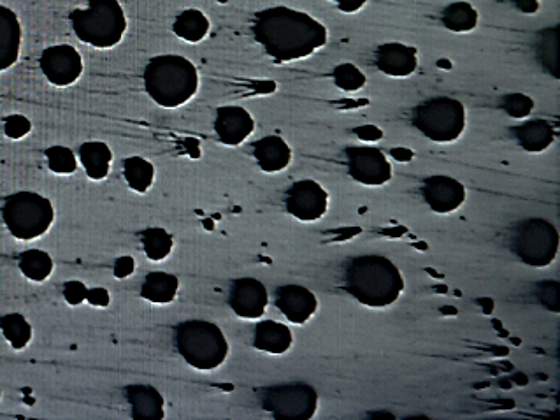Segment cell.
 <instances>
[{
	"label": "cell",
	"mask_w": 560,
	"mask_h": 420,
	"mask_svg": "<svg viewBox=\"0 0 560 420\" xmlns=\"http://www.w3.org/2000/svg\"><path fill=\"white\" fill-rule=\"evenodd\" d=\"M374 62L381 73L390 78H408L418 69V53L406 44H381L374 53Z\"/></svg>",
	"instance_id": "e0dca14e"
},
{
	"label": "cell",
	"mask_w": 560,
	"mask_h": 420,
	"mask_svg": "<svg viewBox=\"0 0 560 420\" xmlns=\"http://www.w3.org/2000/svg\"><path fill=\"white\" fill-rule=\"evenodd\" d=\"M144 88L162 108H180L194 99L199 90L197 67L181 55L151 58L143 74Z\"/></svg>",
	"instance_id": "3957f363"
},
{
	"label": "cell",
	"mask_w": 560,
	"mask_h": 420,
	"mask_svg": "<svg viewBox=\"0 0 560 420\" xmlns=\"http://www.w3.org/2000/svg\"><path fill=\"white\" fill-rule=\"evenodd\" d=\"M211 23L208 16L199 9H187L174 20L173 30L176 36L187 43H201L208 37Z\"/></svg>",
	"instance_id": "d4e9b609"
},
{
	"label": "cell",
	"mask_w": 560,
	"mask_h": 420,
	"mask_svg": "<svg viewBox=\"0 0 560 420\" xmlns=\"http://www.w3.org/2000/svg\"><path fill=\"white\" fill-rule=\"evenodd\" d=\"M413 124L425 138L438 145H450L466 131V108L452 97L429 99L415 109Z\"/></svg>",
	"instance_id": "8992f818"
},
{
	"label": "cell",
	"mask_w": 560,
	"mask_h": 420,
	"mask_svg": "<svg viewBox=\"0 0 560 420\" xmlns=\"http://www.w3.org/2000/svg\"><path fill=\"white\" fill-rule=\"evenodd\" d=\"M513 4L517 6L518 11H522L525 15L538 13L539 0H513Z\"/></svg>",
	"instance_id": "ab89813d"
},
{
	"label": "cell",
	"mask_w": 560,
	"mask_h": 420,
	"mask_svg": "<svg viewBox=\"0 0 560 420\" xmlns=\"http://www.w3.org/2000/svg\"><path fill=\"white\" fill-rule=\"evenodd\" d=\"M346 15H355L359 13L360 9L364 8L367 0H332Z\"/></svg>",
	"instance_id": "f35d334b"
},
{
	"label": "cell",
	"mask_w": 560,
	"mask_h": 420,
	"mask_svg": "<svg viewBox=\"0 0 560 420\" xmlns=\"http://www.w3.org/2000/svg\"><path fill=\"white\" fill-rule=\"evenodd\" d=\"M20 271L32 282H44L53 273V259L43 250H29L20 257Z\"/></svg>",
	"instance_id": "f546056e"
},
{
	"label": "cell",
	"mask_w": 560,
	"mask_h": 420,
	"mask_svg": "<svg viewBox=\"0 0 560 420\" xmlns=\"http://www.w3.org/2000/svg\"><path fill=\"white\" fill-rule=\"evenodd\" d=\"M294 336L288 326L276 322V320H264L255 327V338L253 345L259 348L260 352L266 354L281 355L287 354L292 348Z\"/></svg>",
	"instance_id": "44dd1931"
},
{
	"label": "cell",
	"mask_w": 560,
	"mask_h": 420,
	"mask_svg": "<svg viewBox=\"0 0 560 420\" xmlns=\"http://www.w3.org/2000/svg\"><path fill=\"white\" fill-rule=\"evenodd\" d=\"M2 218L16 239L30 241L48 232L55 220V210L50 199L34 192H20L6 199Z\"/></svg>",
	"instance_id": "52a82bcc"
},
{
	"label": "cell",
	"mask_w": 560,
	"mask_h": 420,
	"mask_svg": "<svg viewBox=\"0 0 560 420\" xmlns=\"http://www.w3.org/2000/svg\"><path fill=\"white\" fill-rule=\"evenodd\" d=\"M123 176L130 189L144 194L151 189V185L155 182V167L150 160L143 159V157H129L123 162Z\"/></svg>",
	"instance_id": "4316f807"
},
{
	"label": "cell",
	"mask_w": 560,
	"mask_h": 420,
	"mask_svg": "<svg viewBox=\"0 0 560 420\" xmlns=\"http://www.w3.org/2000/svg\"><path fill=\"white\" fill-rule=\"evenodd\" d=\"M445 29L457 34H467L473 32L478 27L480 15L478 11L469 4V2H453L450 6H446L443 15H441Z\"/></svg>",
	"instance_id": "484cf974"
},
{
	"label": "cell",
	"mask_w": 560,
	"mask_h": 420,
	"mask_svg": "<svg viewBox=\"0 0 560 420\" xmlns=\"http://www.w3.org/2000/svg\"><path fill=\"white\" fill-rule=\"evenodd\" d=\"M0 329L15 350H23L32 340V327L20 313H9L0 317Z\"/></svg>",
	"instance_id": "83f0119b"
},
{
	"label": "cell",
	"mask_w": 560,
	"mask_h": 420,
	"mask_svg": "<svg viewBox=\"0 0 560 420\" xmlns=\"http://www.w3.org/2000/svg\"><path fill=\"white\" fill-rule=\"evenodd\" d=\"M287 211L301 222H318L329 211V194L315 180H301L288 190Z\"/></svg>",
	"instance_id": "8fae6325"
},
{
	"label": "cell",
	"mask_w": 560,
	"mask_h": 420,
	"mask_svg": "<svg viewBox=\"0 0 560 420\" xmlns=\"http://www.w3.org/2000/svg\"><path fill=\"white\" fill-rule=\"evenodd\" d=\"M79 160L85 167L88 178L101 182L108 178L109 171H111L113 152L102 141H88L79 146Z\"/></svg>",
	"instance_id": "7402d4cb"
},
{
	"label": "cell",
	"mask_w": 560,
	"mask_h": 420,
	"mask_svg": "<svg viewBox=\"0 0 560 420\" xmlns=\"http://www.w3.org/2000/svg\"><path fill=\"white\" fill-rule=\"evenodd\" d=\"M134 269H136V262H134L132 257H120V259L115 262L116 278H127V276L134 273Z\"/></svg>",
	"instance_id": "d590c367"
},
{
	"label": "cell",
	"mask_w": 560,
	"mask_h": 420,
	"mask_svg": "<svg viewBox=\"0 0 560 420\" xmlns=\"http://www.w3.org/2000/svg\"><path fill=\"white\" fill-rule=\"evenodd\" d=\"M180 282L169 273H150L144 278L141 296L155 305H169L178 296Z\"/></svg>",
	"instance_id": "cb8c5ba5"
},
{
	"label": "cell",
	"mask_w": 560,
	"mask_h": 420,
	"mask_svg": "<svg viewBox=\"0 0 560 420\" xmlns=\"http://www.w3.org/2000/svg\"><path fill=\"white\" fill-rule=\"evenodd\" d=\"M143 248L148 259L153 262L166 261L174 247V239L166 229L151 227L143 232Z\"/></svg>",
	"instance_id": "f1b7e54d"
},
{
	"label": "cell",
	"mask_w": 560,
	"mask_h": 420,
	"mask_svg": "<svg viewBox=\"0 0 560 420\" xmlns=\"http://www.w3.org/2000/svg\"><path fill=\"white\" fill-rule=\"evenodd\" d=\"M404 287L401 269L383 255H360L346 266V292L367 308L394 305L403 296Z\"/></svg>",
	"instance_id": "7a4b0ae2"
},
{
	"label": "cell",
	"mask_w": 560,
	"mask_h": 420,
	"mask_svg": "<svg viewBox=\"0 0 560 420\" xmlns=\"http://www.w3.org/2000/svg\"><path fill=\"white\" fill-rule=\"evenodd\" d=\"M41 71L55 87H69L83 74V58L72 46H51L41 55Z\"/></svg>",
	"instance_id": "7c38bea8"
},
{
	"label": "cell",
	"mask_w": 560,
	"mask_h": 420,
	"mask_svg": "<svg viewBox=\"0 0 560 420\" xmlns=\"http://www.w3.org/2000/svg\"><path fill=\"white\" fill-rule=\"evenodd\" d=\"M253 155L264 173H280L292 162V148L280 136H267L257 141Z\"/></svg>",
	"instance_id": "d6986e66"
},
{
	"label": "cell",
	"mask_w": 560,
	"mask_h": 420,
	"mask_svg": "<svg viewBox=\"0 0 560 420\" xmlns=\"http://www.w3.org/2000/svg\"><path fill=\"white\" fill-rule=\"evenodd\" d=\"M518 145L531 153H541L548 150L555 141V132L552 124L546 120H531L525 124L518 125L513 129Z\"/></svg>",
	"instance_id": "603a6c76"
},
{
	"label": "cell",
	"mask_w": 560,
	"mask_h": 420,
	"mask_svg": "<svg viewBox=\"0 0 560 420\" xmlns=\"http://www.w3.org/2000/svg\"><path fill=\"white\" fill-rule=\"evenodd\" d=\"M30 129H32V124H30L29 118H25L23 115L8 116L6 124H4V132L11 139L25 138Z\"/></svg>",
	"instance_id": "836d02e7"
},
{
	"label": "cell",
	"mask_w": 560,
	"mask_h": 420,
	"mask_svg": "<svg viewBox=\"0 0 560 420\" xmlns=\"http://www.w3.org/2000/svg\"><path fill=\"white\" fill-rule=\"evenodd\" d=\"M229 303L237 317L246 320L260 319L269 305L266 285L255 278H239L232 283Z\"/></svg>",
	"instance_id": "5bb4252c"
},
{
	"label": "cell",
	"mask_w": 560,
	"mask_h": 420,
	"mask_svg": "<svg viewBox=\"0 0 560 420\" xmlns=\"http://www.w3.org/2000/svg\"><path fill=\"white\" fill-rule=\"evenodd\" d=\"M176 348L192 368L213 371L229 355V341L222 329L206 320H187L176 327Z\"/></svg>",
	"instance_id": "5b68a950"
},
{
	"label": "cell",
	"mask_w": 560,
	"mask_h": 420,
	"mask_svg": "<svg viewBox=\"0 0 560 420\" xmlns=\"http://www.w3.org/2000/svg\"><path fill=\"white\" fill-rule=\"evenodd\" d=\"M215 131L223 145L239 146L252 136L255 120L245 108L225 106L216 111Z\"/></svg>",
	"instance_id": "2e32d148"
},
{
	"label": "cell",
	"mask_w": 560,
	"mask_h": 420,
	"mask_svg": "<svg viewBox=\"0 0 560 420\" xmlns=\"http://www.w3.org/2000/svg\"><path fill=\"white\" fill-rule=\"evenodd\" d=\"M87 8L72 11L74 34L99 50L115 48L127 32V16L118 0H87Z\"/></svg>",
	"instance_id": "277c9868"
},
{
	"label": "cell",
	"mask_w": 560,
	"mask_h": 420,
	"mask_svg": "<svg viewBox=\"0 0 560 420\" xmlns=\"http://www.w3.org/2000/svg\"><path fill=\"white\" fill-rule=\"evenodd\" d=\"M276 306L292 324L304 326L318 312V299L306 287L283 285L276 290Z\"/></svg>",
	"instance_id": "9a60e30c"
},
{
	"label": "cell",
	"mask_w": 560,
	"mask_h": 420,
	"mask_svg": "<svg viewBox=\"0 0 560 420\" xmlns=\"http://www.w3.org/2000/svg\"><path fill=\"white\" fill-rule=\"evenodd\" d=\"M511 248L531 268H548L559 254V231L543 218H529L511 231Z\"/></svg>",
	"instance_id": "ba28073f"
},
{
	"label": "cell",
	"mask_w": 560,
	"mask_h": 420,
	"mask_svg": "<svg viewBox=\"0 0 560 420\" xmlns=\"http://www.w3.org/2000/svg\"><path fill=\"white\" fill-rule=\"evenodd\" d=\"M87 301L90 305L101 306V308H106L109 306V292L106 289H92L88 290Z\"/></svg>",
	"instance_id": "74e56055"
},
{
	"label": "cell",
	"mask_w": 560,
	"mask_h": 420,
	"mask_svg": "<svg viewBox=\"0 0 560 420\" xmlns=\"http://www.w3.org/2000/svg\"><path fill=\"white\" fill-rule=\"evenodd\" d=\"M332 78H334V85L341 88L343 92H359L362 88L366 87L367 78L366 74L360 71L359 67L353 66V64H341V66L334 69L332 73Z\"/></svg>",
	"instance_id": "4dcf8cb0"
},
{
	"label": "cell",
	"mask_w": 560,
	"mask_h": 420,
	"mask_svg": "<svg viewBox=\"0 0 560 420\" xmlns=\"http://www.w3.org/2000/svg\"><path fill=\"white\" fill-rule=\"evenodd\" d=\"M355 134H357L362 141H367V143H374V141H380V139L383 138V131H380V129L374 127V125H362L359 129H355Z\"/></svg>",
	"instance_id": "8d00e7d4"
},
{
	"label": "cell",
	"mask_w": 560,
	"mask_h": 420,
	"mask_svg": "<svg viewBox=\"0 0 560 420\" xmlns=\"http://www.w3.org/2000/svg\"><path fill=\"white\" fill-rule=\"evenodd\" d=\"M345 153L348 173L360 185L381 187L392 180V164L378 148L352 146Z\"/></svg>",
	"instance_id": "30bf717a"
},
{
	"label": "cell",
	"mask_w": 560,
	"mask_h": 420,
	"mask_svg": "<svg viewBox=\"0 0 560 420\" xmlns=\"http://www.w3.org/2000/svg\"><path fill=\"white\" fill-rule=\"evenodd\" d=\"M262 406L274 419H313L318 394L308 384L276 385L262 392Z\"/></svg>",
	"instance_id": "9c48e42d"
},
{
	"label": "cell",
	"mask_w": 560,
	"mask_h": 420,
	"mask_svg": "<svg viewBox=\"0 0 560 420\" xmlns=\"http://www.w3.org/2000/svg\"><path fill=\"white\" fill-rule=\"evenodd\" d=\"M501 108H503L504 113H508L511 118L522 120V118L531 116L532 111L536 108V104H534V101H532L529 95L510 94L504 95L503 99H501Z\"/></svg>",
	"instance_id": "d6a6232c"
},
{
	"label": "cell",
	"mask_w": 560,
	"mask_h": 420,
	"mask_svg": "<svg viewBox=\"0 0 560 420\" xmlns=\"http://www.w3.org/2000/svg\"><path fill=\"white\" fill-rule=\"evenodd\" d=\"M46 159L51 171L57 174H72L78 169L76 155L65 146H51L46 150Z\"/></svg>",
	"instance_id": "1f68e13d"
},
{
	"label": "cell",
	"mask_w": 560,
	"mask_h": 420,
	"mask_svg": "<svg viewBox=\"0 0 560 420\" xmlns=\"http://www.w3.org/2000/svg\"><path fill=\"white\" fill-rule=\"evenodd\" d=\"M87 294L88 289L83 285L81 282H76V280H72V282L65 283L64 287V297L65 301L72 306H78L83 303V301H87Z\"/></svg>",
	"instance_id": "e575fe53"
},
{
	"label": "cell",
	"mask_w": 560,
	"mask_h": 420,
	"mask_svg": "<svg viewBox=\"0 0 560 420\" xmlns=\"http://www.w3.org/2000/svg\"><path fill=\"white\" fill-rule=\"evenodd\" d=\"M422 196L427 206L438 215H450L466 203V187L452 176H431L424 182Z\"/></svg>",
	"instance_id": "4fadbf2b"
},
{
	"label": "cell",
	"mask_w": 560,
	"mask_h": 420,
	"mask_svg": "<svg viewBox=\"0 0 560 420\" xmlns=\"http://www.w3.org/2000/svg\"><path fill=\"white\" fill-rule=\"evenodd\" d=\"M22 48V25L15 11L0 6V73L15 66Z\"/></svg>",
	"instance_id": "ac0fdd59"
},
{
	"label": "cell",
	"mask_w": 560,
	"mask_h": 420,
	"mask_svg": "<svg viewBox=\"0 0 560 420\" xmlns=\"http://www.w3.org/2000/svg\"><path fill=\"white\" fill-rule=\"evenodd\" d=\"M127 399L132 405V419L160 420L166 417L164 412V398L162 394L151 385H130L125 389Z\"/></svg>",
	"instance_id": "ffe728a7"
},
{
	"label": "cell",
	"mask_w": 560,
	"mask_h": 420,
	"mask_svg": "<svg viewBox=\"0 0 560 420\" xmlns=\"http://www.w3.org/2000/svg\"><path fill=\"white\" fill-rule=\"evenodd\" d=\"M253 36L269 57L285 64L322 50L329 41V30L308 13L278 6L255 16Z\"/></svg>",
	"instance_id": "6da1fadb"
}]
</instances>
